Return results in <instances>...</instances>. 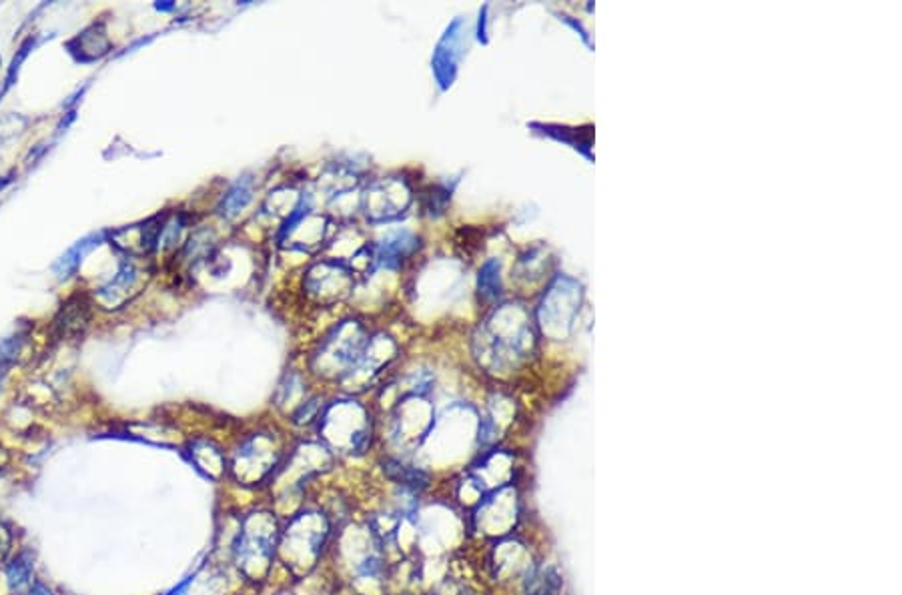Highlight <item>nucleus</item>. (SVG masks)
Returning <instances> with one entry per match:
<instances>
[{
    "label": "nucleus",
    "instance_id": "nucleus-1",
    "mask_svg": "<svg viewBox=\"0 0 902 595\" xmlns=\"http://www.w3.org/2000/svg\"><path fill=\"white\" fill-rule=\"evenodd\" d=\"M337 539L331 513L321 505H301L281 525L277 559L293 575H307L325 559Z\"/></svg>",
    "mask_w": 902,
    "mask_h": 595
},
{
    "label": "nucleus",
    "instance_id": "nucleus-2",
    "mask_svg": "<svg viewBox=\"0 0 902 595\" xmlns=\"http://www.w3.org/2000/svg\"><path fill=\"white\" fill-rule=\"evenodd\" d=\"M281 523L267 509L245 513L231 541V555L247 579H267L277 561Z\"/></svg>",
    "mask_w": 902,
    "mask_h": 595
},
{
    "label": "nucleus",
    "instance_id": "nucleus-3",
    "mask_svg": "<svg viewBox=\"0 0 902 595\" xmlns=\"http://www.w3.org/2000/svg\"><path fill=\"white\" fill-rule=\"evenodd\" d=\"M34 561H36V555L31 547H21L2 564V575H4V585L9 594L29 595L32 584L36 581Z\"/></svg>",
    "mask_w": 902,
    "mask_h": 595
},
{
    "label": "nucleus",
    "instance_id": "nucleus-4",
    "mask_svg": "<svg viewBox=\"0 0 902 595\" xmlns=\"http://www.w3.org/2000/svg\"><path fill=\"white\" fill-rule=\"evenodd\" d=\"M89 325V309L81 301H69L63 305L61 313L54 321V329L59 331V337H74L84 331Z\"/></svg>",
    "mask_w": 902,
    "mask_h": 595
},
{
    "label": "nucleus",
    "instance_id": "nucleus-5",
    "mask_svg": "<svg viewBox=\"0 0 902 595\" xmlns=\"http://www.w3.org/2000/svg\"><path fill=\"white\" fill-rule=\"evenodd\" d=\"M560 584V575L551 567H533L523 577V595H556Z\"/></svg>",
    "mask_w": 902,
    "mask_h": 595
},
{
    "label": "nucleus",
    "instance_id": "nucleus-6",
    "mask_svg": "<svg viewBox=\"0 0 902 595\" xmlns=\"http://www.w3.org/2000/svg\"><path fill=\"white\" fill-rule=\"evenodd\" d=\"M251 200V185L247 180H239L235 187L229 190L227 195L223 197L221 200V215H225V217H235L239 210L245 209L247 207V203Z\"/></svg>",
    "mask_w": 902,
    "mask_h": 595
},
{
    "label": "nucleus",
    "instance_id": "nucleus-7",
    "mask_svg": "<svg viewBox=\"0 0 902 595\" xmlns=\"http://www.w3.org/2000/svg\"><path fill=\"white\" fill-rule=\"evenodd\" d=\"M86 249H89V239L79 240L73 249L66 253V255H63V259L54 265V273H56L61 279H66V277L74 275L76 269H79V265H81V261H83V255L86 253Z\"/></svg>",
    "mask_w": 902,
    "mask_h": 595
},
{
    "label": "nucleus",
    "instance_id": "nucleus-8",
    "mask_svg": "<svg viewBox=\"0 0 902 595\" xmlns=\"http://www.w3.org/2000/svg\"><path fill=\"white\" fill-rule=\"evenodd\" d=\"M498 271L499 267L496 263L491 261L488 263L486 267H483V271H481V277H479V291L483 293L486 297H493L498 291Z\"/></svg>",
    "mask_w": 902,
    "mask_h": 595
},
{
    "label": "nucleus",
    "instance_id": "nucleus-9",
    "mask_svg": "<svg viewBox=\"0 0 902 595\" xmlns=\"http://www.w3.org/2000/svg\"><path fill=\"white\" fill-rule=\"evenodd\" d=\"M14 541H16V533L12 529V525L0 519V564H4L14 554Z\"/></svg>",
    "mask_w": 902,
    "mask_h": 595
},
{
    "label": "nucleus",
    "instance_id": "nucleus-10",
    "mask_svg": "<svg viewBox=\"0 0 902 595\" xmlns=\"http://www.w3.org/2000/svg\"><path fill=\"white\" fill-rule=\"evenodd\" d=\"M32 44H34V41H32V39H29V41L24 42L21 49H19V54L14 56V61H12V64H11V68H9V74H6V81H4V88H2V93H4V91H6V88H9V86H11V84H12V81H14V76H16V73H19V68H21L22 61L26 59V54H29V49H31Z\"/></svg>",
    "mask_w": 902,
    "mask_h": 595
},
{
    "label": "nucleus",
    "instance_id": "nucleus-11",
    "mask_svg": "<svg viewBox=\"0 0 902 595\" xmlns=\"http://www.w3.org/2000/svg\"><path fill=\"white\" fill-rule=\"evenodd\" d=\"M195 579H197V571H193L187 577H183L179 584L173 585L171 589H166L163 595H189V589H191V585L195 584Z\"/></svg>",
    "mask_w": 902,
    "mask_h": 595
},
{
    "label": "nucleus",
    "instance_id": "nucleus-12",
    "mask_svg": "<svg viewBox=\"0 0 902 595\" xmlns=\"http://www.w3.org/2000/svg\"><path fill=\"white\" fill-rule=\"evenodd\" d=\"M29 595H59V594H56V591H54V589H52L51 585L46 584V581L36 579V581L32 584Z\"/></svg>",
    "mask_w": 902,
    "mask_h": 595
},
{
    "label": "nucleus",
    "instance_id": "nucleus-13",
    "mask_svg": "<svg viewBox=\"0 0 902 595\" xmlns=\"http://www.w3.org/2000/svg\"><path fill=\"white\" fill-rule=\"evenodd\" d=\"M9 183H11V177H2V178H0V190L6 187Z\"/></svg>",
    "mask_w": 902,
    "mask_h": 595
}]
</instances>
